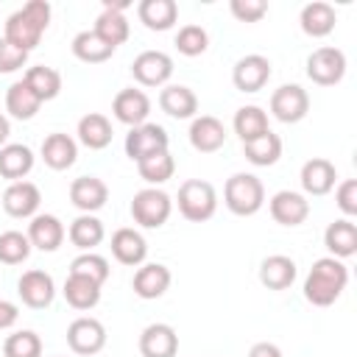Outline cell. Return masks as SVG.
Masks as SVG:
<instances>
[{"label": "cell", "instance_id": "41", "mask_svg": "<svg viewBox=\"0 0 357 357\" xmlns=\"http://www.w3.org/2000/svg\"><path fill=\"white\" fill-rule=\"evenodd\" d=\"M28 257H31V240H28V234H22L17 229L0 234V262L3 265H20Z\"/></svg>", "mask_w": 357, "mask_h": 357}, {"label": "cell", "instance_id": "17", "mask_svg": "<svg viewBox=\"0 0 357 357\" xmlns=\"http://www.w3.org/2000/svg\"><path fill=\"white\" fill-rule=\"evenodd\" d=\"M178 351V335L170 324H148L139 335V354L142 357H176Z\"/></svg>", "mask_w": 357, "mask_h": 357}, {"label": "cell", "instance_id": "27", "mask_svg": "<svg viewBox=\"0 0 357 357\" xmlns=\"http://www.w3.org/2000/svg\"><path fill=\"white\" fill-rule=\"evenodd\" d=\"M33 151L22 142H6L0 148V176L11 178V181H22L31 170H33Z\"/></svg>", "mask_w": 357, "mask_h": 357}, {"label": "cell", "instance_id": "19", "mask_svg": "<svg viewBox=\"0 0 357 357\" xmlns=\"http://www.w3.org/2000/svg\"><path fill=\"white\" fill-rule=\"evenodd\" d=\"M190 145L201 153H215L226 145V126L212 117V114H201L192 117L190 123Z\"/></svg>", "mask_w": 357, "mask_h": 357}, {"label": "cell", "instance_id": "45", "mask_svg": "<svg viewBox=\"0 0 357 357\" xmlns=\"http://www.w3.org/2000/svg\"><path fill=\"white\" fill-rule=\"evenodd\" d=\"M25 61H28V53L25 50H20L17 45H11L8 39H0V73L3 75L22 70Z\"/></svg>", "mask_w": 357, "mask_h": 357}, {"label": "cell", "instance_id": "36", "mask_svg": "<svg viewBox=\"0 0 357 357\" xmlns=\"http://www.w3.org/2000/svg\"><path fill=\"white\" fill-rule=\"evenodd\" d=\"M22 81L31 86V92H33L42 103H45V100L59 98V92H61V75H59V70L45 67V64L28 67V73H25V78H22Z\"/></svg>", "mask_w": 357, "mask_h": 357}, {"label": "cell", "instance_id": "25", "mask_svg": "<svg viewBox=\"0 0 357 357\" xmlns=\"http://www.w3.org/2000/svg\"><path fill=\"white\" fill-rule=\"evenodd\" d=\"M335 22H337L335 8H332L329 3H324V0H312V3H307V6L301 8V14H298V25H301V31H304L307 36H312V39L329 36V33L335 31Z\"/></svg>", "mask_w": 357, "mask_h": 357}, {"label": "cell", "instance_id": "49", "mask_svg": "<svg viewBox=\"0 0 357 357\" xmlns=\"http://www.w3.org/2000/svg\"><path fill=\"white\" fill-rule=\"evenodd\" d=\"M8 134H11V123H8V117H6V114H0V148L6 145Z\"/></svg>", "mask_w": 357, "mask_h": 357}, {"label": "cell", "instance_id": "1", "mask_svg": "<svg viewBox=\"0 0 357 357\" xmlns=\"http://www.w3.org/2000/svg\"><path fill=\"white\" fill-rule=\"evenodd\" d=\"M346 284H349V268L343 265V259L321 257L312 262V268L304 279V298L312 307H329L340 298Z\"/></svg>", "mask_w": 357, "mask_h": 357}, {"label": "cell", "instance_id": "8", "mask_svg": "<svg viewBox=\"0 0 357 357\" xmlns=\"http://www.w3.org/2000/svg\"><path fill=\"white\" fill-rule=\"evenodd\" d=\"M310 112V95L298 84H282L271 95V114L279 123H298Z\"/></svg>", "mask_w": 357, "mask_h": 357}, {"label": "cell", "instance_id": "13", "mask_svg": "<svg viewBox=\"0 0 357 357\" xmlns=\"http://www.w3.org/2000/svg\"><path fill=\"white\" fill-rule=\"evenodd\" d=\"M70 201L75 209H81V215H95L98 209L106 206L109 187L98 176H78L70 184Z\"/></svg>", "mask_w": 357, "mask_h": 357}, {"label": "cell", "instance_id": "38", "mask_svg": "<svg viewBox=\"0 0 357 357\" xmlns=\"http://www.w3.org/2000/svg\"><path fill=\"white\" fill-rule=\"evenodd\" d=\"M137 170H139V178L148 181L151 187H159L165 184L167 178H173L176 173V159L170 156V151H159V153H151L145 159L137 162Z\"/></svg>", "mask_w": 357, "mask_h": 357}, {"label": "cell", "instance_id": "3", "mask_svg": "<svg viewBox=\"0 0 357 357\" xmlns=\"http://www.w3.org/2000/svg\"><path fill=\"white\" fill-rule=\"evenodd\" d=\"M223 201H226V209L231 215L248 218V215H257L262 209L265 187H262V181L254 173H234L231 178H226Z\"/></svg>", "mask_w": 357, "mask_h": 357}, {"label": "cell", "instance_id": "46", "mask_svg": "<svg viewBox=\"0 0 357 357\" xmlns=\"http://www.w3.org/2000/svg\"><path fill=\"white\" fill-rule=\"evenodd\" d=\"M335 201H337V209L351 220L357 215V181L354 178H346L340 181L337 192H335Z\"/></svg>", "mask_w": 357, "mask_h": 357}, {"label": "cell", "instance_id": "20", "mask_svg": "<svg viewBox=\"0 0 357 357\" xmlns=\"http://www.w3.org/2000/svg\"><path fill=\"white\" fill-rule=\"evenodd\" d=\"M39 156H42V162L50 170H67L78 159V142L70 134H61V131L47 134L45 142H42V148H39Z\"/></svg>", "mask_w": 357, "mask_h": 357}, {"label": "cell", "instance_id": "47", "mask_svg": "<svg viewBox=\"0 0 357 357\" xmlns=\"http://www.w3.org/2000/svg\"><path fill=\"white\" fill-rule=\"evenodd\" d=\"M17 318H20V307H17L14 301L0 298V332H3V329H11V326L17 324Z\"/></svg>", "mask_w": 357, "mask_h": 357}, {"label": "cell", "instance_id": "10", "mask_svg": "<svg viewBox=\"0 0 357 357\" xmlns=\"http://www.w3.org/2000/svg\"><path fill=\"white\" fill-rule=\"evenodd\" d=\"M131 75L142 86H165L173 75V59L165 50H142L131 61Z\"/></svg>", "mask_w": 357, "mask_h": 357}, {"label": "cell", "instance_id": "2", "mask_svg": "<svg viewBox=\"0 0 357 357\" xmlns=\"http://www.w3.org/2000/svg\"><path fill=\"white\" fill-rule=\"evenodd\" d=\"M50 25V3L47 0H28L22 8H17L8 20H6V33L3 39H8L11 45H17L20 50L31 53L42 33Z\"/></svg>", "mask_w": 357, "mask_h": 357}, {"label": "cell", "instance_id": "6", "mask_svg": "<svg viewBox=\"0 0 357 357\" xmlns=\"http://www.w3.org/2000/svg\"><path fill=\"white\" fill-rule=\"evenodd\" d=\"M346 75V56L340 47H318L307 56V78L318 86H335Z\"/></svg>", "mask_w": 357, "mask_h": 357}, {"label": "cell", "instance_id": "48", "mask_svg": "<svg viewBox=\"0 0 357 357\" xmlns=\"http://www.w3.org/2000/svg\"><path fill=\"white\" fill-rule=\"evenodd\" d=\"M248 357H282V349H279L276 343L262 340V343H254V346H251Z\"/></svg>", "mask_w": 357, "mask_h": 357}, {"label": "cell", "instance_id": "32", "mask_svg": "<svg viewBox=\"0 0 357 357\" xmlns=\"http://www.w3.org/2000/svg\"><path fill=\"white\" fill-rule=\"evenodd\" d=\"M39 106H42V100L31 92V86L25 81H14L6 89V112L14 120H31V117H36Z\"/></svg>", "mask_w": 357, "mask_h": 357}, {"label": "cell", "instance_id": "16", "mask_svg": "<svg viewBox=\"0 0 357 357\" xmlns=\"http://www.w3.org/2000/svg\"><path fill=\"white\" fill-rule=\"evenodd\" d=\"M42 204V192L33 181H11L3 192V209L11 218H33Z\"/></svg>", "mask_w": 357, "mask_h": 357}, {"label": "cell", "instance_id": "22", "mask_svg": "<svg viewBox=\"0 0 357 357\" xmlns=\"http://www.w3.org/2000/svg\"><path fill=\"white\" fill-rule=\"evenodd\" d=\"M335 178H337L335 165H332L329 159H321V156L307 159V162L301 165V176H298L301 190H304L307 195H326V192L335 187Z\"/></svg>", "mask_w": 357, "mask_h": 357}, {"label": "cell", "instance_id": "11", "mask_svg": "<svg viewBox=\"0 0 357 357\" xmlns=\"http://www.w3.org/2000/svg\"><path fill=\"white\" fill-rule=\"evenodd\" d=\"M17 293H20V298H22L25 307H31V310H45V307H50L53 298H56V282H53L50 273L33 268V271H25V273L20 276Z\"/></svg>", "mask_w": 357, "mask_h": 357}, {"label": "cell", "instance_id": "18", "mask_svg": "<svg viewBox=\"0 0 357 357\" xmlns=\"http://www.w3.org/2000/svg\"><path fill=\"white\" fill-rule=\"evenodd\" d=\"M170 282H173V276H170V268L167 265H162V262H142L137 268V273H134L131 287H134V293L139 298L151 301V298L165 296V290L170 287Z\"/></svg>", "mask_w": 357, "mask_h": 357}, {"label": "cell", "instance_id": "21", "mask_svg": "<svg viewBox=\"0 0 357 357\" xmlns=\"http://www.w3.org/2000/svg\"><path fill=\"white\" fill-rule=\"evenodd\" d=\"M112 257H114L120 265L137 268V265H142L145 257H148V243H145V237H142L137 229L123 226V229H117V231L112 234Z\"/></svg>", "mask_w": 357, "mask_h": 357}, {"label": "cell", "instance_id": "39", "mask_svg": "<svg viewBox=\"0 0 357 357\" xmlns=\"http://www.w3.org/2000/svg\"><path fill=\"white\" fill-rule=\"evenodd\" d=\"M61 293H64V298L73 310H92L100 301V284H95L89 279H81V276H67Z\"/></svg>", "mask_w": 357, "mask_h": 357}, {"label": "cell", "instance_id": "23", "mask_svg": "<svg viewBox=\"0 0 357 357\" xmlns=\"http://www.w3.org/2000/svg\"><path fill=\"white\" fill-rule=\"evenodd\" d=\"M28 240L31 248L50 254L64 243V223L56 215H33L28 223Z\"/></svg>", "mask_w": 357, "mask_h": 357}, {"label": "cell", "instance_id": "14", "mask_svg": "<svg viewBox=\"0 0 357 357\" xmlns=\"http://www.w3.org/2000/svg\"><path fill=\"white\" fill-rule=\"evenodd\" d=\"M271 78V61L259 53H248L243 59H237L234 70H231V84L240 92H259Z\"/></svg>", "mask_w": 357, "mask_h": 357}, {"label": "cell", "instance_id": "29", "mask_svg": "<svg viewBox=\"0 0 357 357\" xmlns=\"http://www.w3.org/2000/svg\"><path fill=\"white\" fill-rule=\"evenodd\" d=\"M137 17L148 31H170L178 20V6L176 0H142Z\"/></svg>", "mask_w": 357, "mask_h": 357}, {"label": "cell", "instance_id": "9", "mask_svg": "<svg viewBox=\"0 0 357 357\" xmlns=\"http://www.w3.org/2000/svg\"><path fill=\"white\" fill-rule=\"evenodd\" d=\"M67 346L81 357H92L106 346V326L98 318L81 315L67 326Z\"/></svg>", "mask_w": 357, "mask_h": 357}, {"label": "cell", "instance_id": "26", "mask_svg": "<svg viewBox=\"0 0 357 357\" xmlns=\"http://www.w3.org/2000/svg\"><path fill=\"white\" fill-rule=\"evenodd\" d=\"M159 106L165 114L176 117V120H190L195 117L198 112V98L190 86L184 84H167L162 92H159Z\"/></svg>", "mask_w": 357, "mask_h": 357}, {"label": "cell", "instance_id": "30", "mask_svg": "<svg viewBox=\"0 0 357 357\" xmlns=\"http://www.w3.org/2000/svg\"><path fill=\"white\" fill-rule=\"evenodd\" d=\"M78 142L81 145H86L89 151H103L109 142H112V123H109V117L106 114H100V112H89V114H84L81 120H78Z\"/></svg>", "mask_w": 357, "mask_h": 357}, {"label": "cell", "instance_id": "34", "mask_svg": "<svg viewBox=\"0 0 357 357\" xmlns=\"http://www.w3.org/2000/svg\"><path fill=\"white\" fill-rule=\"evenodd\" d=\"M70 243L75 245V248H81V254L84 251H92L95 245H100L103 243V237H106V229H103V223L95 218V215H78L73 223H70Z\"/></svg>", "mask_w": 357, "mask_h": 357}, {"label": "cell", "instance_id": "4", "mask_svg": "<svg viewBox=\"0 0 357 357\" xmlns=\"http://www.w3.org/2000/svg\"><path fill=\"white\" fill-rule=\"evenodd\" d=\"M178 212L181 218H187L190 223H204L215 215L218 209V192L209 181L204 178H187L181 187H178Z\"/></svg>", "mask_w": 357, "mask_h": 357}, {"label": "cell", "instance_id": "33", "mask_svg": "<svg viewBox=\"0 0 357 357\" xmlns=\"http://www.w3.org/2000/svg\"><path fill=\"white\" fill-rule=\"evenodd\" d=\"M243 153H245V159H248L251 165H257V167H271V165H276L279 156H282V139H279V134L265 131L262 137L243 142Z\"/></svg>", "mask_w": 357, "mask_h": 357}, {"label": "cell", "instance_id": "44", "mask_svg": "<svg viewBox=\"0 0 357 357\" xmlns=\"http://www.w3.org/2000/svg\"><path fill=\"white\" fill-rule=\"evenodd\" d=\"M229 11L240 20V22H259L268 14V3L265 0H231Z\"/></svg>", "mask_w": 357, "mask_h": 357}, {"label": "cell", "instance_id": "12", "mask_svg": "<svg viewBox=\"0 0 357 357\" xmlns=\"http://www.w3.org/2000/svg\"><path fill=\"white\" fill-rule=\"evenodd\" d=\"M112 114L128 128L142 126V123H148V114H151V98L142 89H134V86L120 89L112 100Z\"/></svg>", "mask_w": 357, "mask_h": 357}, {"label": "cell", "instance_id": "40", "mask_svg": "<svg viewBox=\"0 0 357 357\" xmlns=\"http://www.w3.org/2000/svg\"><path fill=\"white\" fill-rule=\"evenodd\" d=\"M70 276H81V279H89L103 287V282L109 279V262H106V257H100L95 251H84L70 262Z\"/></svg>", "mask_w": 357, "mask_h": 357}, {"label": "cell", "instance_id": "42", "mask_svg": "<svg viewBox=\"0 0 357 357\" xmlns=\"http://www.w3.org/2000/svg\"><path fill=\"white\" fill-rule=\"evenodd\" d=\"M3 354L6 357H39L42 354V340H39L36 332L20 329V332H14V335L6 337Z\"/></svg>", "mask_w": 357, "mask_h": 357}, {"label": "cell", "instance_id": "15", "mask_svg": "<svg viewBox=\"0 0 357 357\" xmlns=\"http://www.w3.org/2000/svg\"><path fill=\"white\" fill-rule=\"evenodd\" d=\"M268 209H271V218L279 223V226H301L310 215V201L307 195L301 192H293V190H279L271 201H268Z\"/></svg>", "mask_w": 357, "mask_h": 357}, {"label": "cell", "instance_id": "37", "mask_svg": "<svg viewBox=\"0 0 357 357\" xmlns=\"http://www.w3.org/2000/svg\"><path fill=\"white\" fill-rule=\"evenodd\" d=\"M231 126H234V134L243 139V142H248V139H257V137H262L265 131H271L268 128V114L259 109V106H240L237 112H234V120H231Z\"/></svg>", "mask_w": 357, "mask_h": 357}, {"label": "cell", "instance_id": "7", "mask_svg": "<svg viewBox=\"0 0 357 357\" xmlns=\"http://www.w3.org/2000/svg\"><path fill=\"white\" fill-rule=\"evenodd\" d=\"M167 145H170V137H167V131H165L162 126H156V123L134 126V128L126 134V142H123L126 156H128L131 162H139V159H145V156H151V153H159V151H167Z\"/></svg>", "mask_w": 357, "mask_h": 357}, {"label": "cell", "instance_id": "24", "mask_svg": "<svg viewBox=\"0 0 357 357\" xmlns=\"http://www.w3.org/2000/svg\"><path fill=\"white\" fill-rule=\"evenodd\" d=\"M324 245L329 251V257L335 259H349L357 254V226L349 218H340L335 223L326 226L324 231Z\"/></svg>", "mask_w": 357, "mask_h": 357}, {"label": "cell", "instance_id": "35", "mask_svg": "<svg viewBox=\"0 0 357 357\" xmlns=\"http://www.w3.org/2000/svg\"><path fill=\"white\" fill-rule=\"evenodd\" d=\"M114 47L106 45L95 31H81L73 36V56L84 64H100L106 59H112Z\"/></svg>", "mask_w": 357, "mask_h": 357}, {"label": "cell", "instance_id": "31", "mask_svg": "<svg viewBox=\"0 0 357 357\" xmlns=\"http://www.w3.org/2000/svg\"><path fill=\"white\" fill-rule=\"evenodd\" d=\"M92 31H95L106 45H112V47L117 50V45H123V42L128 39L131 25H128V20H126V14H123L120 8H103V11L98 14Z\"/></svg>", "mask_w": 357, "mask_h": 357}, {"label": "cell", "instance_id": "5", "mask_svg": "<svg viewBox=\"0 0 357 357\" xmlns=\"http://www.w3.org/2000/svg\"><path fill=\"white\" fill-rule=\"evenodd\" d=\"M173 212V198L159 187H145L131 198V218L142 229H159Z\"/></svg>", "mask_w": 357, "mask_h": 357}, {"label": "cell", "instance_id": "28", "mask_svg": "<svg viewBox=\"0 0 357 357\" xmlns=\"http://www.w3.org/2000/svg\"><path fill=\"white\" fill-rule=\"evenodd\" d=\"M296 262L284 254H271L262 259L259 265V282L268 287V290H287L293 282H296Z\"/></svg>", "mask_w": 357, "mask_h": 357}, {"label": "cell", "instance_id": "43", "mask_svg": "<svg viewBox=\"0 0 357 357\" xmlns=\"http://www.w3.org/2000/svg\"><path fill=\"white\" fill-rule=\"evenodd\" d=\"M209 47V33L201 25H181L176 33V50L181 56H201Z\"/></svg>", "mask_w": 357, "mask_h": 357}]
</instances>
